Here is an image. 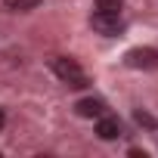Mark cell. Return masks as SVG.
I'll use <instances>...</instances> for the list:
<instances>
[{
	"label": "cell",
	"instance_id": "cell-8",
	"mask_svg": "<svg viewBox=\"0 0 158 158\" xmlns=\"http://www.w3.org/2000/svg\"><path fill=\"white\" fill-rule=\"evenodd\" d=\"M136 124H146V127H155V118L146 115V112H136Z\"/></svg>",
	"mask_w": 158,
	"mask_h": 158
},
{
	"label": "cell",
	"instance_id": "cell-3",
	"mask_svg": "<svg viewBox=\"0 0 158 158\" xmlns=\"http://www.w3.org/2000/svg\"><path fill=\"white\" fill-rule=\"evenodd\" d=\"M124 62H127L130 68H155V65H158V50H152V47H136V50H130V53L124 56Z\"/></svg>",
	"mask_w": 158,
	"mask_h": 158
},
{
	"label": "cell",
	"instance_id": "cell-1",
	"mask_svg": "<svg viewBox=\"0 0 158 158\" xmlns=\"http://www.w3.org/2000/svg\"><path fill=\"white\" fill-rule=\"evenodd\" d=\"M53 74L59 77L65 87H74V90H81V87L90 84V81H87V71L77 65L74 59H65V56H56V59H53Z\"/></svg>",
	"mask_w": 158,
	"mask_h": 158
},
{
	"label": "cell",
	"instance_id": "cell-7",
	"mask_svg": "<svg viewBox=\"0 0 158 158\" xmlns=\"http://www.w3.org/2000/svg\"><path fill=\"white\" fill-rule=\"evenodd\" d=\"M3 3L10 6V10H19V13H25V10H34L40 0H3Z\"/></svg>",
	"mask_w": 158,
	"mask_h": 158
},
{
	"label": "cell",
	"instance_id": "cell-6",
	"mask_svg": "<svg viewBox=\"0 0 158 158\" xmlns=\"http://www.w3.org/2000/svg\"><path fill=\"white\" fill-rule=\"evenodd\" d=\"M124 0H96V10L99 13H121Z\"/></svg>",
	"mask_w": 158,
	"mask_h": 158
},
{
	"label": "cell",
	"instance_id": "cell-5",
	"mask_svg": "<svg viewBox=\"0 0 158 158\" xmlns=\"http://www.w3.org/2000/svg\"><path fill=\"white\" fill-rule=\"evenodd\" d=\"M74 109H77V115H81V118H99V115H106V102L96 99V96H93V99H81Z\"/></svg>",
	"mask_w": 158,
	"mask_h": 158
},
{
	"label": "cell",
	"instance_id": "cell-4",
	"mask_svg": "<svg viewBox=\"0 0 158 158\" xmlns=\"http://www.w3.org/2000/svg\"><path fill=\"white\" fill-rule=\"evenodd\" d=\"M96 136L99 139H118L121 136V121L112 115H99L96 118Z\"/></svg>",
	"mask_w": 158,
	"mask_h": 158
},
{
	"label": "cell",
	"instance_id": "cell-9",
	"mask_svg": "<svg viewBox=\"0 0 158 158\" xmlns=\"http://www.w3.org/2000/svg\"><path fill=\"white\" fill-rule=\"evenodd\" d=\"M3 124H6V115H3V109H0V130H3Z\"/></svg>",
	"mask_w": 158,
	"mask_h": 158
},
{
	"label": "cell",
	"instance_id": "cell-2",
	"mask_svg": "<svg viewBox=\"0 0 158 158\" xmlns=\"http://www.w3.org/2000/svg\"><path fill=\"white\" fill-rule=\"evenodd\" d=\"M90 25L99 31V34H109V37H115V34H121L124 31V19H121V13H93V19H90Z\"/></svg>",
	"mask_w": 158,
	"mask_h": 158
}]
</instances>
